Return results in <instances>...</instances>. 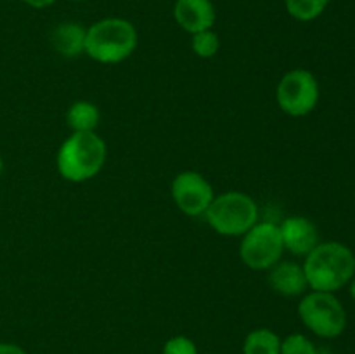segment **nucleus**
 I'll use <instances>...</instances> for the list:
<instances>
[{"label":"nucleus","instance_id":"obj_18","mask_svg":"<svg viewBox=\"0 0 355 354\" xmlns=\"http://www.w3.org/2000/svg\"><path fill=\"white\" fill-rule=\"evenodd\" d=\"M163 354H198L196 344L186 335H175L163 346Z\"/></svg>","mask_w":355,"mask_h":354},{"label":"nucleus","instance_id":"obj_22","mask_svg":"<svg viewBox=\"0 0 355 354\" xmlns=\"http://www.w3.org/2000/svg\"><path fill=\"white\" fill-rule=\"evenodd\" d=\"M2 172H3V158L2 155H0V176H2Z\"/></svg>","mask_w":355,"mask_h":354},{"label":"nucleus","instance_id":"obj_21","mask_svg":"<svg viewBox=\"0 0 355 354\" xmlns=\"http://www.w3.org/2000/svg\"><path fill=\"white\" fill-rule=\"evenodd\" d=\"M349 292H350V297H352L354 301H355V276L352 278V280H350V283H349Z\"/></svg>","mask_w":355,"mask_h":354},{"label":"nucleus","instance_id":"obj_10","mask_svg":"<svg viewBox=\"0 0 355 354\" xmlns=\"http://www.w3.org/2000/svg\"><path fill=\"white\" fill-rule=\"evenodd\" d=\"M173 17L187 33L211 30L217 19V10L211 0H175Z\"/></svg>","mask_w":355,"mask_h":354},{"label":"nucleus","instance_id":"obj_1","mask_svg":"<svg viewBox=\"0 0 355 354\" xmlns=\"http://www.w3.org/2000/svg\"><path fill=\"white\" fill-rule=\"evenodd\" d=\"M302 266L311 290L335 294L355 276L354 252L340 242H319Z\"/></svg>","mask_w":355,"mask_h":354},{"label":"nucleus","instance_id":"obj_23","mask_svg":"<svg viewBox=\"0 0 355 354\" xmlns=\"http://www.w3.org/2000/svg\"><path fill=\"white\" fill-rule=\"evenodd\" d=\"M76 2H83V0H76Z\"/></svg>","mask_w":355,"mask_h":354},{"label":"nucleus","instance_id":"obj_5","mask_svg":"<svg viewBox=\"0 0 355 354\" xmlns=\"http://www.w3.org/2000/svg\"><path fill=\"white\" fill-rule=\"evenodd\" d=\"M298 318L314 335L336 339L347 328V311L331 292L311 290L298 302Z\"/></svg>","mask_w":355,"mask_h":354},{"label":"nucleus","instance_id":"obj_14","mask_svg":"<svg viewBox=\"0 0 355 354\" xmlns=\"http://www.w3.org/2000/svg\"><path fill=\"white\" fill-rule=\"evenodd\" d=\"M243 354H281V339L269 328H257L246 335Z\"/></svg>","mask_w":355,"mask_h":354},{"label":"nucleus","instance_id":"obj_17","mask_svg":"<svg viewBox=\"0 0 355 354\" xmlns=\"http://www.w3.org/2000/svg\"><path fill=\"white\" fill-rule=\"evenodd\" d=\"M281 354H319L309 337L302 333H291L286 339L281 340Z\"/></svg>","mask_w":355,"mask_h":354},{"label":"nucleus","instance_id":"obj_12","mask_svg":"<svg viewBox=\"0 0 355 354\" xmlns=\"http://www.w3.org/2000/svg\"><path fill=\"white\" fill-rule=\"evenodd\" d=\"M85 37L87 28L80 23H61L52 30L51 42L55 52L64 58H76L80 54H85Z\"/></svg>","mask_w":355,"mask_h":354},{"label":"nucleus","instance_id":"obj_19","mask_svg":"<svg viewBox=\"0 0 355 354\" xmlns=\"http://www.w3.org/2000/svg\"><path fill=\"white\" fill-rule=\"evenodd\" d=\"M0 354H28L17 344H9V342H0Z\"/></svg>","mask_w":355,"mask_h":354},{"label":"nucleus","instance_id":"obj_9","mask_svg":"<svg viewBox=\"0 0 355 354\" xmlns=\"http://www.w3.org/2000/svg\"><path fill=\"white\" fill-rule=\"evenodd\" d=\"M284 250L295 257H307L319 245L318 226L304 215H291L279 224Z\"/></svg>","mask_w":355,"mask_h":354},{"label":"nucleus","instance_id":"obj_7","mask_svg":"<svg viewBox=\"0 0 355 354\" xmlns=\"http://www.w3.org/2000/svg\"><path fill=\"white\" fill-rule=\"evenodd\" d=\"M321 97V89L314 73L297 68L281 76L276 89V101L281 111L290 117H307L315 110Z\"/></svg>","mask_w":355,"mask_h":354},{"label":"nucleus","instance_id":"obj_8","mask_svg":"<svg viewBox=\"0 0 355 354\" xmlns=\"http://www.w3.org/2000/svg\"><path fill=\"white\" fill-rule=\"evenodd\" d=\"M173 203L189 217H201L214 201L215 193L210 180L200 172L184 170L177 174L170 186Z\"/></svg>","mask_w":355,"mask_h":354},{"label":"nucleus","instance_id":"obj_3","mask_svg":"<svg viewBox=\"0 0 355 354\" xmlns=\"http://www.w3.org/2000/svg\"><path fill=\"white\" fill-rule=\"evenodd\" d=\"M139 35L123 17H104L87 28L85 54L101 65H118L135 52Z\"/></svg>","mask_w":355,"mask_h":354},{"label":"nucleus","instance_id":"obj_25","mask_svg":"<svg viewBox=\"0 0 355 354\" xmlns=\"http://www.w3.org/2000/svg\"><path fill=\"white\" fill-rule=\"evenodd\" d=\"M210 354H214V353H210Z\"/></svg>","mask_w":355,"mask_h":354},{"label":"nucleus","instance_id":"obj_13","mask_svg":"<svg viewBox=\"0 0 355 354\" xmlns=\"http://www.w3.org/2000/svg\"><path fill=\"white\" fill-rule=\"evenodd\" d=\"M99 121V108L90 101H76L66 111V124L71 132H96Z\"/></svg>","mask_w":355,"mask_h":354},{"label":"nucleus","instance_id":"obj_15","mask_svg":"<svg viewBox=\"0 0 355 354\" xmlns=\"http://www.w3.org/2000/svg\"><path fill=\"white\" fill-rule=\"evenodd\" d=\"M329 3L331 0H284L288 14L302 23L318 19L328 9Z\"/></svg>","mask_w":355,"mask_h":354},{"label":"nucleus","instance_id":"obj_2","mask_svg":"<svg viewBox=\"0 0 355 354\" xmlns=\"http://www.w3.org/2000/svg\"><path fill=\"white\" fill-rule=\"evenodd\" d=\"M107 160V146L96 132H71L55 155L59 176L69 183H85L103 170Z\"/></svg>","mask_w":355,"mask_h":354},{"label":"nucleus","instance_id":"obj_16","mask_svg":"<svg viewBox=\"0 0 355 354\" xmlns=\"http://www.w3.org/2000/svg\"><path fill=\"white\" fill-rule=\"evenodd\" d=\"M191 47H193L194 54L201 59H210L215 58L220 49V37H218L217 31L211 30H205V31H198V33L193 35L191 38Z\"/></svg>","mask_w":355,"mask_h":354},{"label":"nucleus","instance_id":"obj_6","mask_svg":"<svg viewBox=\"0 0 355 354\" xmlns=\"http://www.w3.org/2000/svg\"><path fill=\"white\" fill-rule=\"evenodd\" d=\"M284 252L283 236L276 222H257L241 236L239 257L243 264L253 271H269L283 259Z\"/></svg>","mask_w":355,"mask_h":354},{"label":"nucleus","instance_id":"obj_20","mask_svg":"<svg viewBox=\"0 0 355 354\" xmlns=\"http://www.w3.org/2000/svg\"><path fill=\"white\" fill-rule=\"evenodd\" d=\"M23 3H26L28 7H33V9H45V7L52 6L55 0H21Z\"/></svg>","mask_w":355,"mask_h":354},{"label":"nucleus","instance_id":"obj_11","mask_svg":"<svg viewBox=\"0 0 355 354\" xmlns=\"http://www.w3.org/2000/svg\"><path fill=\"white\" fill-rule=\"evenodd\" d=\"M269 287L283 297H300L307 294L309 283L304 266L295 260H279L267 274Z\"/></svg>","mask_w":355,"mask_h":354},{"label":"nucleus","instance_id":"obj_4","mask_svg":"<svg viewBox=\"0 0 355 354\" xmlns=\"http://www.w3.org/2000/svg\"><path fill=\"white\" fill-rule=\"evenodd\" d=\"M203 217L220 236H243L259 222V205L243 191H225L214 198Z\"/></svg>","mask_w":355,"mask_h":354},{"label":"nucleus","instance_id":"obj_24","mask_svg":"<svg viewBox=\"0 0 355 354\" xmlns=\"http://www.w3.org/2000/svg\"><path fill=\"white\" fill-rule=\"evenodd\" d=\"M354 201H355V196H354Z\"/></svg>","mask_w":355,"mask_h":354}]
</instances>
